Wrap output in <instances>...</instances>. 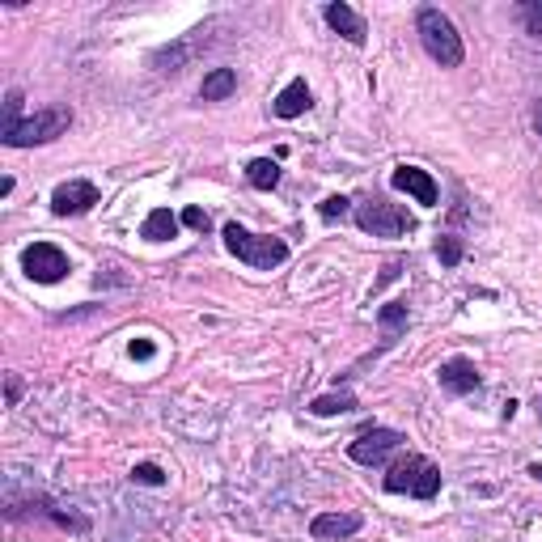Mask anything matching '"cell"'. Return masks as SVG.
<instances>
[{
  "label": "cell",
  "instance_id": "cell-10",
  "mask_svg": "<svg viewBox=\"0 0 542 542\" xmlns=\"http://www.w3.org/2000/svg\"><path fill=\"white\" fill-rule=\"evenodd\" d=\"M441 377V386L449 394H471L479 390V369H475V360H466V356H454V360H445V365L437 369Z\"/></svg>",
  "mask_w": 542,
  "mask_h": 542
},
{
  "label": "cell",
  "instance_id": "cell-16",
  "mask_svg": "<svg viewBox=\"0 0 542 542\" xmlns=\"http://www.w3.org/2000/svg\"><path fill=\"white\" fill-rule=\"evenodd\" d=\"M246 183L259 187V191H271V187L280 183V161H271V157L250 161V166H246Z\"/></svg>",
  "mask_w": 542,
  "mask_h": 542
},
{
  "label": "cell",
  "instance_id": "cell-21",
  "mask_svg": "<svg viewBox=\"0 0 542 542\" xmlns=\"http://www.w3.org/2000/svg\"><path fill=\"white\" fill-rule=\"evenodd\" d=\"M403 322H407V305H386V310H382V327H386L390 335L399 331Z\"/></svg>",
  "mask_w": 542,
  "mask_h": 542
},
{
  "label": "cell",
  "instance_id": "cell-15",
  "mask_svg": "<svg viewBox=\"0 0 542 542\" xmlns=\"http://www.w3.org/2000/svg\"><path fill=\"white\" fill-rule=\"evenodd\" d=\"M233 89H238V72L233 68H212L204 77V85H200V98L204 102H225Z\"/></svg>",
  "mask_w": 542,
  "mask_h": 542
},
{
  "label": "cell",
  "instance_id": "cell-23",
  "mask_svg": "<svg viewBox=\"0 0 542 542\" xmlns=\"http://www.w3.org/2000/svg\"><path fill=\"white\" fill-rule=\"evenodd\" d=\"M183 225H191V229H208V212L204 208H183Z\"/></svg>",
  "mask_w": 542,
  "mask_h": 542
},
{
  "label": "cell",
  "instance_id": "cell-20",
  "mask_svg": "<svg viewBox=\"0 0 542 542\" xmlns=\"http://www.w3.org/2000/svg\"><path fill=\"white\" fill-rule=\"evenodd\" d=\"M132 479H136V483H149V487H161V483H166V475H161V466H157V462H140L136 471H132Z\"/></svg>",
  "mask_w": 542,
  "mask_h": 542
},
{
  "label": "cell",
  "instance_id": "cell-14",
  "mask_svg": "<svg viewBox=\"0 0 542 542\" xmlns=\"http://www.w3.org/2000/svg\"><path fill=\"white\" fill-rule=\"evenodd\" d=\"M140 238H149V242H170L178 238V216L170 208H153L149 216H144V225H140Z\"/></svg>",
  "mask_w": 542,
  "mask_h": 542
},
{
  "label": "cell",
  "instance_id": "cell-11",
  "mask_svg": "<svg viewBox=\"0 0 542 542\" xmlns=\"http://www.w3.org/2000/svg\"><path fill=\"white\" fill-rule=\"evenodd\" d=\"M310 85H305V77H297V81H288L280 94H276V102H271V115L276 119H297V115H305L310 111Z\"/></svg>",
  "mask_w": 542,
  "mask_h": 542
},
{
  "label": "cell",
  "instance_id": "cell-24",
  "mask_svg": "<svg viewBox=\"0 0 542 542\" xmlns=\"http://www.w3.org/2000/svg\"><path fill=\"white\" fill-rule=\"evenodd\" d=\"M153 352H157V348H153V343H149V339H140V343H132V356H136V360H149Z\"/></svg>",
  "mask_w": 542,
  "mask_h": 542
},
{
  "label": "cell",
  "instance_id": "cell-26",
  "mask_svg": "<svg viewBox=\"0 0 542 542\" xmlns=\"http://www.w3.org/2000/svg\"><path fill=\"white\" fill-rule=\"evenodd\" d=\"M530 475H534V479H542V466H530Z\"/></svg>",
  "mask_w": 542,
  "mask_h": 542
},
{
  "label": "cell",
  "instance_id": "cell-6",
  "mask_svg": "<svg viewBox=\"0 0 542 542\" xmlns=\"http://www.w3.org/2000/svg\"><path fill=\"white\" fill-rule=\"evenodd\" d=\"M22 271L34 284H60L68 276V255L51 242H34L22 250Z\"/></svg>",
  "mask_w": 542,
  "mask_h": 542
},
{
  "label": "cell",
  "instance_id": "cell-18",
  "mask_svg": "<svg viewBox=\"0 0 542 542\" xmlns=\"http://www.w3.org/2000/svg\"><path fill=\"white\" fill-rule=\"evenodd\" d=\"M521 22L530 34H542V0H521Z\"/></svg>",
  "mask_w": 542,
  "mask_h": 542
},
{
  "label": "cell",
  "instance_id": "cell-12",
  "mask_svg": "<svg viewBox=\"0 0 542 542\" xmlns=\"http://www.w3.org/2000/svg\"><path fill=\"white\" fill-rule=\"evenodd\" d=\"M327 26L335 34H343L352 47H365V17H360L356 9H348L343 0H339V5H327Z\"/></svg>",
  "mask_w": 542,
  "mask_h": 542
},
{
  "label": "cell",
  "instance_id": "cell-13",
  "mask_svg": "<svg viewBox=\"0 0 542 542\" xmlns=\"http://www.w3.org/2000/svg\"><path fill=\"white\" fill-rule=\"evenodd\" d=\"M360 530V513H318L310 521V534L318 542H331V538H348Z\"/></svg>",
  "mask_w": 542,
  "mask_h": 542
},
{
  "label": "cell",
  "instance_id": "cell-9",
  "mask_svg": "<svg viewBox=\"0 0 542 542\" xmlns=\"http://www.w3.org/2000/svg\"><path fill=\"white\" fill-rule=\"evenodd\" d=\"M390 183L399 191H407V195H415V204H424V208L437 204V183H432V174L420 170V166H399Z\"/></svg>",
  "mask_w": 542,
  "mask_h": 542
},
{
  "label": "cell",
  "instance_id": "cell-2",
  "mask_svg": "<svg viewBox=\"0 0 542 542\" xmlns=\"http://www.w3.org/2000/svg\"><path fill=\"white\" fill-rule=\"evenodd\" d=\"M415 34H420V43L432 60H437L441 68H458L462 64V34L454 30V22L441 13V9H420V17H415Z\"/></svg>",
  "mask_w": 542,
  "mask_h": 542
},
{
  "label": "cell",
  "instance_id": "cell-1",
  "mask_svg": "<svg viewBox=\"0 0 542 542\" xmlns=\"http://www.w3.org/2000/svg\"><path fill=\"white\" fill-rule=\"evenodd\" d=\"M386 492L394 496H415V500H432L441 492V466L428 462L424 454H403L386 466Z\"/></svg>",
  "mask_w": 542,
  "mask_h": 542
},
{
  "label": "cell",
  "instance_id": "cell-3",
  "mask_svg": "<svg viewBox=\"0 0 542 542\" xmlns=\"http://www.w3.org/2000/svg\"><path fill=\"white\" fill-rule=\"evenodd\" d=\"M72 128V111L68 106H47V111L39 115H30L22 123H13V128H5L0 136H5L9 149H34V144H47V140H56Z\"/></svg>",
  "mask_w": 542,
  "mask_h": 542
},
{
  "label": "cell",
  "instance_id": "cell-25",
  "mask_svg": "<svg viewBox=\"0 0 542 542\" xmlns=\"http://www.w3.org/2000/svg\"><path fill=\"white\" fill-rule=\"evenodd\" d=\"M534 128H538V136H542V102L534 106Z\"/></svg>",
  "mask_w": 542,
  "mask_h": 542
},
{
  "label": "cell",
  "instance_id": "cell-22",
  "mask_svg": "<svg viewBox=\"0 0 542 542\" xmlns=\"http://www.w3.org/2000/svg\"><path fill=\"white\" fill-rule=\"evenodd\" d=\"M327 221H335V216H348V200L343 195H331V200H322V208H318Z\"/></svg>",
  "mask_w": 542,
  "mask_h": 542
},
{
  "label": "cell",
  "instance_id": "cell-7",
  "mask_svg": "<svg viewBox=\"0 0 542 542\" xmlns=\"http://www.w3.org/2000/svg\"><path fill=\"white\" fill-rule=\"evenodd\" d=\"M399 445H403V432H394V428H365L348 445V458L360 462V466H382Z\"/></svg>",
  "mask_w": 542,
  "mask_h": 542
},
{
  "label": "cell",
  "instance_id": "cell-27",
  "mask_svg": "<svg viewBox=\"0 0 542 542\" xmlns=\"http://www.w3.org/2000/svg\"><path fill=\"white\" fill-rule=\"evenodd\" d=\"M538 415H542V390H538Z\"/></svg>",
  "mask_w": 542,
  "mask_h": 542
},
{
  "label": "cell",
  "instance_id": "cell-19",
  "mask_svg": "<svg viewBox=\"0 0 542 542\" xmlns=\"http://www.w3.org/2000/svg\"><path fill=\"white\" fill-rule=\"evenodd\" d=\"M437 259H441L445 267H458V263H462V242H458V238H441V242H437Z\"/></svg>",
  "mask_w": 542,
  "mask_h": 542
},
{
  "label": "cell",
  "instance_id": "cell-8",
  "mask_svg": "<svg viewBox=\"0 0 542 542\" xmlns=\"http://www.w3.org/2000/svg\"><path fill=\"white\" fill-rule=\"evenodd\" d=\"M98 204V187L85 183V178H72V183H60L51 191V212L56 216H81Z\"/></svg>",
  "mask_w": 542,
  "mask_h": 542
},
{
  "label": "cell",
  "instance_id": "cell-5",
  "mask_svg": "<svg viewBox=\"0 0 542 542\" xmlns=\"http://www.w3.org/2000/svg\"><path fill=\"white\" fill-rule=\"evenodd\" d=\"M356 225L365 233H373V238H403V233L415 229V216L399 204L382 200V195H373V200H365L356 208Z\"/></svg>",
  "mask_w": 542,
  "mask_h": 542
},
{
  "label": "cell",
  "instance_id": "cell-4",
  "mask_svg": "<svg viewBox=\"0 0 542 542\" xmlns=\"http://www.w3.org/2000/svg\"><path fill=\"white\" fill-rule=\"evenodd\" d=\"M225 246H229V255H238L242 263L250 267H259V271H271V267H280L288 259V246L280 238H263V233H250L242 229L238 221L225 225Z\"/></svg>",
  "mask_w": 542,
  "mask_h": 542
},
{
  "label": "cell",
  "instance_id": "cell-17",
  "mask_svg": "<svg viewBox=\"0 0 542 542\" xmlns=\"http://www.w3.org/2000/svg\"><path fill=\"white\" fill-rule=\"evenodd\" d=\"M314 415H335V411H356V399L352 394H322V399L310 403Z\"/></svg>",
  "mask_w": 542,
  "mask_h": 542
}]
</instances>
